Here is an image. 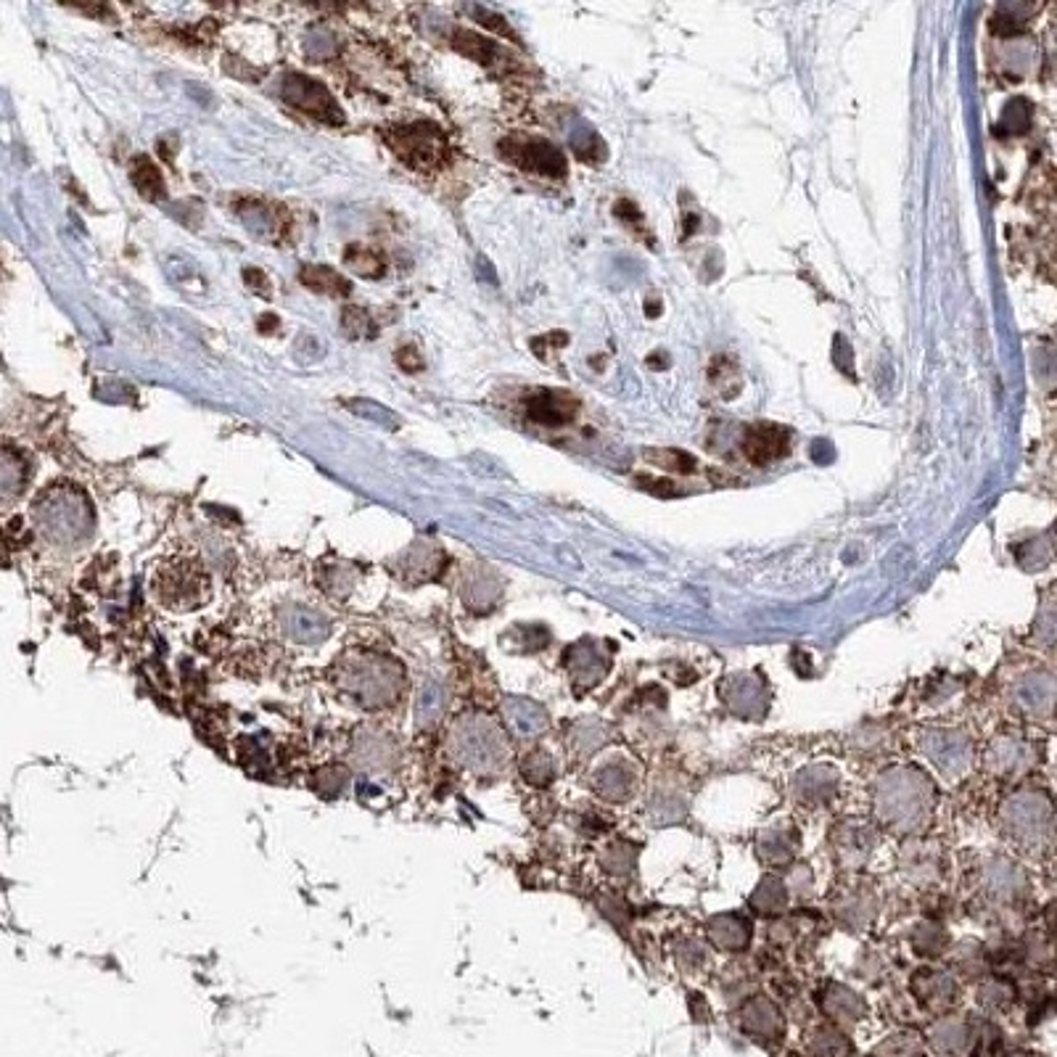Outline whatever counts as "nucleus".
<instances>
[{"label":"nucleus","instance_id":"9d476101","mask_svg":"<svg viewBox=\"0 0 1057 1057\" xmlns=\"http://www.w3.org/2000/svg\"><path fill=\"white\" fill-rule=\"evenodd\" d=\"M281 629L283 635L289 637L291 643L296 645H320L326 643L331 637L333 627L331 619L315 611L310 606H299V603H291L281 611Z\"/></svg>","mask_w":1057,"mask_h":1057},{"label":"nucleus","instance_id":"bb28decb","mask_svg":"<svg viewBox=\"0 0 1057 1057\" xmlns=\"http://www.w3.org/2000/svg\"><path fill=\"white\" fill-rule=\"evenodd\" d=\"M915 994L928 1005H947L949 999L954 997V981L944 973H933V970H923L915 976Z\"/></svg>","mask_w":1057,"mask_h":1057},{"label":"nucleus","instance_id":"dca6fc26","mask_svg":"<svg viewBox=\"0 0 1057 1057\" xmlns=\"http://www.w3.org/2000/svg\"><path fill=\"white\" fill-rule=\"evenodd\" d=\"M447 703H450V695H447L444 682L423 680L413 698V722L421 730L437 727L442 722L444 711H447Z\"/></svg>","mask_w":1057,"mask_h":1057},{"label":"nucleus","instance_id":"79ce46f5","mask_svg":"<svg viewBox=\"0 0 1057 1057\" xmlns=\"http://www.w3.org/2000/svg\"><path fill=\"white\" fill-rule=\"evenodd\" d=\"M981 999H984V1005H994V1007H1005L1010 999H1013V989H1010V984H1005V981H991V984H986L984 989H981Z\"/></svg>","mask_w":1057,"mask_h":1057},{"label":"nucleus","instance_id":"58836bf2","mask_svg":"<svg viewBox=\"0 0 1057 1057\" xmlns=\"http://www.w3.org/2000/svg\"><path fill=\"white\" fill-rule=\"evenodd\" d=\"M965 1039H968V1031H965L960 1023H947V1026H939L936 1028V1036H933L936 1047L944 1052H960L962 1047H965Z\"/></svg>","mask_w":1057,"mask_h":1057},{"label":"nucleus","instance_id":"c9c22d12","mask_svg":"<svg viewBox=\"0 0 1057 1057\" xmlns=\"http://www.w3.org/2000/svg\"><path fill=\"white\" fill-rule=\"evenodd\" d=\"M635 859L637 854L632 846H627V843H611V846L603 851L600 865L606 867L611 875H629L632 873V867H635Z\"/></svg>","mask_w":1057,"mask_h":1057},{"label":"nucleus","instance_id":"1a4fd4ad","mask_svg":"<svg viewBox=\"0 0 1057 1057\" xmlns=\"http://www.w3.org/2000/svg\"><path fill=\"white\" fill-rule=\"evenodd\" d=\"M1007 828L1013 830L1021 841H1039V836H1052V812L1047 801H1039V796L1021 793L1005 806Z\"/></svg>","mask_w":1057,"mask_h":1057},{"label":"nucleus","instance_id":"c85d7f7f","mask_svg":"<svg viewBox=\"0 0 1057 1057\" xmlns=\"http://www.w3.org/2000/svg\"><path fill=\"white\" fill-rule=\"evenodd\" d=\"M785 904H788V888H785L783 880L775 878V875H767V878L759 883V888H756L754 899H751V907H754L756 912H764V915L783 912Z\"/></svg>","mask_w":1057,"mask_h":1057},{"label":"nucleus","instance_id":"f257e3e1","mask_svg":"<svg viewBox=\"0 0 1057 1057\" xmlns=\"http://www.w3.org/2000/svg\"><path fill=\"white\" fill-rule=\"evenodd\" d=\"M333 682L352 706L363 711H386L402 701L407 672L400 658L381 651H352L333 669Z\"/></svg>","mask_w":1057,"mask_h":1057},{"label":"nucleus","instance_id":"ddd939ff","mask_svg":"<svg viewBox=\"0 0 1057 1057\" xmlns=\"http://www.w3.org/2000/svg\"><path fill=\"white\" fill-rule=\"evenodd\" d=\"M788 431L775 426V423H754L748 426L746 437H743V455H746L754 466H767L775 463L788 452Z\"/></svg>","mask_w":1057,"mask_h":1057},{"label":"nucleus","instance_id":"4c0bfd02","mask_svg":"<svg viewBox=\"0 0 1057 1057\" xmlns=\"http://www.w3.org/2000/svg\"><path fill=\"white\" fill-rule=\"evenodd\" d=\"M349 783V769L344 767V764H328V767H323L315 775V785H318V791H328V793H336L344 791V785Z\"/></svg>","mask_w":1057,"mask_h":1057},{"label":"nucleus","instance_id":"c756f323","mask_svg":"<svg viewBox=\"0 0 1057 1057\" xmlns=\"http://www.w3.org/2000/svg\"><path fill=\"white\" fill-rule=\"evenodd\" d=\"M838 775L833 769H809L806 775L799 777L796 791L801 793L804 801H825L830 793H836Z\"/></svg>","mask_w":1057,"mask_h":1057},{"label":"nucleus","instance_id":"0eeeda50","mask_svg":"<svg viewBox=\"0 0 1057 1057\" xmlns=\"http://www.w3.org/2000/svg\"><path fill=\"white\" fill-rule=\"evenodd\" d=\"M400 762V743L384 727H363L352 738V764L368 775H386Z\"/></svg>","mask_w":1057,"mask_h":1057},{"label":"nucleus","instance_id":"37998d69","mask_svg":"<svg viewBox=\"0 0 1057 1057\" xmlns=\"http://www.w3.org/2000/svg\"><path fill=\"white\" fill-rule=\"evenodd\" d=\"M880 1055L883 1057H923L920 1055V1047H917L915 1039H907V1036H902V1039H894V1042H888L883 1050H880Z\"/></svg>","mask_w":1057,"mask_h":1057},{"label":"nucleus","instance_id":"2eb2a0df","mask_svg":"<svg viewBox=\"0 0 1057 1057\" xmlns=\"http://www.w3.org/2000/svg\"><path fill=\"white\" fill-rule=\"evenodd\" d=\"M722 698L730 706L735 714L740 717H759L767 709V690L756 677L751 674H735V677H727L725 688H722Z\"/></svg>","mask_w":1057,"mask_h":1057},{"label":"nucleus","instance_id":"2f4dec72","mask_svg":"<svg viewBox=\"0 0 1057 1057\" xmlns=\"http://www.w3.org/2000/svg\"><path fill=\"white\" fill-rule=\"evenodd\" d=\"M822 1005H825V1010H828V1013L841 1023H854L859 1015H862V1010H865L862 999H859L854 991L843 989V986H830L828 999H825Z\"/></svg>","mask_w":1057,"mask_h":1057},{"label":"nucleus","instance_id":"a19ab883","mask_svg":"<svg viewBox=\"0 0 1057 1057\" xmlns=\"http://www.w3.org/2000/svg\"><path fill=\"white\" fill-rule=\"evenodd\" d=\"M349 407H352L355 413H360V415H365V418H370V421L384 423V426H389V429H397V426H400V418H397L394 413H389L386 407L376 405V402L370 405V402H365V400H355Z\"/></svg>","mask_w":1057,"mask_h":1057},{"label":"nucleus","instance_id":"a878e982","mask_svg":"<svg viewBox=\"0 0 1057 1057\" xmlns=\"http://www.w3.org/2000/svg\"><path fill=\"white\" fill-rule=\"evenodd\" d=\"M130 178H133V185L138 188V193H141L143 199H164L162 172H159V167H156L148 156H138V159H135L133 167H130Z\"/></svg>","mask_w":1057,"mask_h":1057},{"label":"nucleus","instance_id":"7c9ffc66","mask_svg":"<svg viewBox=\"0 0 1057 1057\" xmlns=\"http://www.w3.org/2000/svg\"><path fill=\"white\" fill-rule=\"evenodd\" d=\"M645 460L653 463L661 471H669V474H680L690 476L698 471V460L685 450H674V447H666V450H645Z\"/></svg>","mask_w":1057,"mask_h":1057},{"label":"nucleus","instance_id":"6ab92c4d","mask_svg":"<svg viewBox=\"0 0 1057 1057\" xmlns=\"http://www.w3.org/2000/svg\"><path fill=\"white\" fill-rule=\"evenodd\" d=\"M709 939L725 952H743L751 941V923L740 915H719L709 923Z\"/></svg>","mask_w":1057,"mask_h":1057},{"label":"nucleus","instance_id":"412c9836","mask_svg":"<svg viewBox=\"0 0 1057 1057\" xmlns=\"http://www.w3.org/2000/svg\"><path fill=\"white\" fill-rule=\"evenodd\" d=\"M796 841L799 838H796L793 828H783V825L767 828L764 836L759 838V857L764 862H772V865H785L796 854Z\"/></svg>","mask_w":1057,"mask_h":1057},{"label":"nucleus","instance_id":"72a5a7b5","mask_svg":"<svg viewBox=\"0 0 1057 1057\" xmlns=\"http://www.w3.org/2000/svg\"><path fill=\"white\" fill-rule=\"evenodd\" d=\"M344 262L352 273L363 275V278H381L386 270L384 257L373 249H363V246H349Z\"/></svg>","mask_w":1057,"mask_h":1057},{"label":"nucleus","instance_id":"c03bdc74","mask_svg":"<svg viewBox=\"0 0 1057 1057\" xmlns=\"http://www.w3.org/2000/svg\"><path fill=\"white\" fill-rule=\"evenodd\" d=\"M637 481L643 484V489H648V492H653V495H658V497H674V495H677V487H674L672 481L651 479V476H637Z\"/></svg>","mask_w":1057,"mask_h":1057},{"label":"nucleus","instance_id":"4468645a","mask_svg":"<svg viewBox=\"0 0 1057 1057\" xmlns=\"http://www.w3.org/2000/svg\"><path fill=\"white\" fill-rule=\"evenodd\" d=\"M579 410V402L566 392L558 389H545L537 392L532 400L526 402V418L540 426H566L574 421Z\"/></svg>","mask_w":1057,"mask_h":1057},{"label":"nucleus","instance_id":"f3484780","mask_svg":"<svg viewBox=\"0 0 1057 1057\" xmlns=\"http://www.w3.org/2000/svg\"><path fill=\"white\" fill-rule=\"evenodd\" d=\"M444 566V553L437 545H426V542H418L407 550L405 555L397 563V571L400 577H407L410 582H429L442 571Z\"/></svg>","mask_w":1057,"mask_h":1057},{"label":"nucleus","instance_id":"f03ea898","mask_svg":"<svg viewBox=\"0 0 1057 1057\" xmlns=\"http://www.w3.org/2000/svg\"><path fill=\"white\" fill-rule=\"evenodd\" d=\"M447 746L460 767L479 775H495L508 764L511 756L505 730L484 714H463L455 719L447 735Z\"/></svg>","mask_w":1057,"mask_h":1057},{"label":"nucleus","instance_id":"7ed1b4c3","mask_svg":"<svg viewBox=\"0 0 1057 1057\" xmlns=\"http://www.w3.org/2000/svg\"><path fill=\"white\" fill-rule=\"evenodd\" d=\"M933 785L917 769H894L878 783L875 809L880 820L896 830H915L928 820L933 806Z\"/></svg>","mask_w":1057,"mask_h":1057},{"label":"nucleus","instance_id":"09e8293b","mask_svg":"<svg viewBox=\"0 0 1057 1057\" xmlns=\"http://www.w3.org/2000/svg\"><path fill=\"white\" fill-rule=\"evenodd\" d=\"M645 312H648V318H656L658 312H661V304H658V299L653 302V299H648V304H645Z\"/></svg>","mask_w":1057,"mask_h":1057},{"label":"nucleus","instance_id":"39448f33","mask_svg":"<svg viewBox=\"0 0 1057 1057\" xmlns=\"http://www.w3.org/2000/svg\"><path fill=\"white\" fill-rule=\"evenodd\" d=\"M386 141L402 162L413 170H437L447 156V138L431 122L397 125L386 133Z\"/></svg>","mask_w":1057,"mask_h":1057},{"label":"nucleus","instance_id":"49530a36","mask_svg":"<svg viewBox=\"0 0 1057 1057\" xmlns=\"http://www.w3.org/2000/svg\"><path fill=\"white\" fill-rule=\"evenodd\" d=\"M614 215L619 217V220L632 222V225H635V222L643 220V215H640V209H637V204H632V201H629V199L616 201V204H614Z\"/></svg>","mask_w":1057,"mask_h":1057},{"label":"nucleus","instance_id":"4be33fe9","mask_svg":"<svg viewBox=\"0 0 1057 1057\" xmlns=\"http://www.w3.org/2000/svg\"><path fill=\"white\" fill-rule=\"evenodd\" d=\"M743 1028L759 1036H777L783 1031V1023H780V1013L769 999L756 997L754 1002L743 1007Z\"/></svg>","mask_w":1057,"mask_h":1057},{"label":"nucleus","instance_id":"8fccbe9b","mask_svg":"<svg viewBox=\"0 0 1057 1057\" xmlns=\"http://www.w3.org/2000/svg\"><path fill=\"white\" fill-rule=\"evenodd\" d=\"M267 318H270V320H262V323H259V331H273V328L278 326V320H275V315H267Z\"/></svg>","mask_w":1057,"mask_h":1057},{"label":"nucleus","instance_id":"cd10ccee","mask_svg":"<svg viewBox=\"0 0 1057 1057\" xmlns=\"http://www.w3.org/2000/svg\"><path fill=\"white\" fill-rule=\"evenodd\" d=\"M452 40H455V48H458L460 53H466V56L476 59L479 64H484V67H492V64H497V61L503 59V51H500L492 40H484V37H479L476 32L458 30Z\"/></svg>","mask_w":1057,"mask_h":1057},{"label":"nucleus","instance_id":"473e14b6","mask_svg":"<svg viewBox=\"0 0 1057 1057\" xmlns=\"http://www.w3.org/2000/svg\"><path fill=\"white\" fill-rule=\"evenodd\" d=\"M521 775H524L526 783L545 788V785L553 783L555 777L553 756L547 754V751H542V748H534V751H529V754L524 756V762H521Z\"/></svg>","mask_w":1057,"mask_h":1057},{"label":"nucleus","instance_id":"e433bc0d","mask_svg":"<svg viewBox=\"0 0 1057 1057\" xmlns=\"http://www.w3.org/2000/svg\"><path fill=\"white\" fill-rule=\"evenodd\" d=\"M320 582H323L328 595H336L339 600H344L349 592H352V587H355V574L349 569H341V566H333V569H328L326 574L320 577Z\"/></svg>","mask_w":1057,"mask_h":1057},{"label":"nucleus","instance_id":"9b49d317","mask_svg":"<svg viewBox=\"0 0 1057 1057\" xmlns=\"http://www.w3.org/2000/svg\"><path fill=\"white\" fill-rule=\"evenodd\" d=\"M563 661H566V666H569V674L574 677L577 685H584V688H595V685H600V680L608 674V666H611V653H608V648H603L600 643H592L590 637H584L582 643L571 645Z\"/></svg>","mask_w":1057,"mask_h":1057},{"label":"nucleus","instance_id":"a211bd4d","mask_svg":"<svg viewBox=\"0 0 1057 1057\" xmlns=\"http://www.w3.org/2000/svg\"><path fill=\"white\" fill-rule=\"evenodd\" d=\"M505 725L513 730L518 738H537L547 727V714L534 701L526 698H508L503 706Z\"/></svg>","mask_w":1057,"mask_h":1057},{"label":"nucleus","instance_id":"393cba45","mask_svg":"<svg viewBox=\"0 0 1057 1057\" xmlns=\"http://www.w3.org/2000/svg\"><path fill=\"white\" fill-rule=\"evenodd\" d=\"M709 381L717 389L722 400H735L743 389V376H740L738 363L732 357H714L709 365Z\"/></svg>","mask_w":1057,"mask_h":1057},{"label":"nucleus","instance_id":"f704fd0d","mask_svg":"<svg viewBox=\"0 0 1057 1057\" xmlns=\"http://www.w3.org/2000/svg\"><path fill=\"white\" fill-rule=\"evenodd\" d=\"M606 740V730L600 727V722H579L574 727V735L569 738V748L579 751V754H590V751H598Z\"/></svg>","mask_w":1057,"mask_h":1057},{"label":"nucleus","instance_id":"6e6552de","mask_svg":"<svg viewBox=\"0 0 1057 1057\" xmlns=\"http://www.w3.org/2000/svg\"><path fill=\"white\" fill-rule=\"evenodd\" d=\"M283 98L294 109L304 111V114H310V117L320 119V122H328V125H341L344 122V114H341L336 98L328 93L326 85L318 80H310L304 74H289L283 80Z\"/></svg>","mask_w":1057,"mask_h":1057},{"label":"nucleus","instance_id":"20e7f679","mask_svg":"<svg viewBox=\"0 0 1057 1057\" xmlns=\"http://www.w3.org/2000/svg\"><path fill=\"white\" fill-rule=\"evenodd\" d=\"M154 595L170 611H196L212 595V579L207 569L193 558H170L159 563L154 574Z\"/></svg>","mask_w":1057,"mask_h":1057},{"label":"nucleus","instance_id":"423d86ee","mask_svg":"<svg viewBox=\"0 0 1057 1057\" xmlns=\"http://www.w3.org/2000/svg\"><path fill=\"white\" fill-rule=\"evenodd\" d=\"M500 154L526 172H537L545 178L566 175V156L545 138H505L500 143Z\"/></svg>","mask_w":1057,"mask_h":1057},{"label":"nucleus","instance_id":"5701e85b","mask_svg":"<svg viewBox=\"0 0 1057 1057\" xmlns=\"http://www.w3.org/2000/svg\"><path fill=\"white\" fill-rule=\"evenodd\" d=\"M497 595H500V587H497L495 577L487 574V571H476L463 584V600H466L468 608L474 611H489V608L497 603Z\"/></svg>","mask_w":1057,"mask_h":1057},{"label":"nucleus","instance_id":"f8f14e48","mask_svg":"<svg viewBox=\"0 0 1057 1057\" xmlns=\"http://www.w3.org/2000/svg\"><path fill=\"white\" fill-rule=\"evenodd\" d=\"M923 751L928 754V759L939 764V769L947 777H957L968 769L970 743L962 738V732L933 730L925 740Z\"/></svg>","mask_w":1057,"mask_h":1057},{"label":"nucleus","instance_id":"b1692460","mask_svg":"<svg viewBox=\"0 0 1057 1057\" xmlns=\"http://www.w3.org/2000/svg\"><path fill=\"white\" fill-rule=\"evenodd\" d=\"M302 283L310 291L323 294V296H349V291H352V286H349V281L344 278V275H339L336 270L323 267V265L304 267Z\"/></svg>","mask_w":1057,"mask_h":1057},{"label":"nucleus","instance_id":"ea45409f","mask_svg":"<svg viewBox=\"0 0 1057 1057\" xmlns=\"http://www.w3.org/2000/svg\"><path fill=\"white\" fill-rule=\"evenodd\" d=\"M344 328H347L349 336H355V339H365V336H370V333L376 331L370 315L365 310H360V307H347V310H344Z\"/></svg>","mask_w":1057,"mask_h":1057},{"label":"nucleus","instance_id":"a18cd8bd","mask_svg":"<svg viewBox=\"0 0 1057 1057\" xmlns=\"http://www.w3.org/2000/svg\"><path fill=\"white\" fill-rule=\"evenodd\" d=\"M476 16H479V19H484V22H481V24H484V27H489V30H497V32H500V35L513 37L511 27H508V24H503V22H505L503 16L489 14V11H484V8H476Z\"/></svg>","mask_w":1057,"mask_h":1057},{"label":"nucleus","instance_id":"de8ad7c7","mask_svg":"<svg viewBox=\"0 0 1057 1057\" xmlns=\"http://www.w3.org/2000/svg\"><path fill=\"white\" fill-rule=\"evenodd\" d=\"M397 363H400V368L405 370H421V355L415 352L413 347H405L397 352Z\"/></svg>","mask_w":1057,"mask_h":1057},{"label":"nucleus","instance_id":"aec40b11","mask_svg":"<svg viewBox=\"0 0 1057 1057\" xmlns=\"http://www.w3.org/2000/svg\"><path fill=\"white\" fill-rule=\"evenodd\" d=\"M632 785H635V772L627 762H608L595 775V791L608 801H624L632 793Z\"/></svg>","mask_w":1057,"mask_h":1057}]
</instances>
